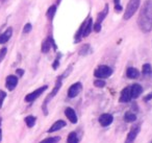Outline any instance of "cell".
<instances>
[{
  "label": "cell",
  "instance_id": "14",
  "mask_svg": "<svg viewBox=\"0 0 152 143\" xmlns=\"http://www.w3.org/2000/svg\"><path fill=\"white\" fill-rule=\"evenodd\" d=\"M130 92H131V97L132 98H137L140 95L143 93V87L139 84H133L130 87Z\"/></svg>",
  "mask_w": 152,
  "mask_h": 143
},
{
  "label": "cell",
  "instance_id": "13",
  "mask_svg": "<svg viewBox=\"0 0 152 143\" xmlns=\"http://www.w3.org/2000/svg\"><path fill=\"white\" fill-rule=\"evenodd\" d=\"M93 19L89 18L88 20L85 21V25H83V38H87L90 36L92 29H93Z\"/></svg>",
  "mask_w": 152,
  "mask_h": 143
},
{
  "label": "cell",
  "instance_id": "10",
  "mask_svg": "<svg viewBox=\"0 0 152 143\" xmlns=\"http://www.w3.org/2000/svg\"><path fill=\"white\" fill-rule=\"evenodd\" d=\"M140 133V126L139 125H135V126H132L130 130V132L128 133L126 137V140H125V143H133L137 138V136L139 135Z\"/></svg>",
  "mask_w": 152,
  "mask_h": 143
},
{
  "label": "cell",
  "instance_id": "11",
  "mask_svg": "<svg viewBox=\"0 0 152 143\" xmlns=\"http://www.w3.org/2000/svg\"><path fill=\"white\" fill-rule=\"evenodd\" d=\"M18 85V77L16 75H9L5 80V86L7 90L13 91Z\"/></svg>",
  "mask_w": 152,
  "mask_h": 143
},
{
  "label": "cell",
  "instance_id": "29",
  "mask_svg": "<svg viewBox=\"0 0 152 143\" xmlns=\"http://www.w3.org/2000/svg\"><path fill=\"white\" fill-rule=\"evenodd\" d=\"M89 48H90V45L89 44H87V45H83V47H81V49L79 50V53H80L81 55H87L88 53V50H89Z\"/></svg>",
  "mask_w": 152,
  "mask_h": 143
},
{
  "label": "cell",
  "instance_id": "20",
  "mask_svg": "<svg viewBox=\"0 0 152 143\" xmlns=\"http://www.w3.org/2000/svg\"><path fill=\"white\" fill-rule=\"evenodd\" d=\"M24 121H25L26 125H27L28 128H34V124H36L37 118L34 117V116H32V115H29V116H27V117H25Z\"/></svg>",
  "mask_w": 152,
  "mask_h": 143
},
{
  "label": "cell",
  "instance_id": "32",
  "mask_svg": "<svg viewBox=\"0 0 152 143\" xmlns=\"http://www.w3.org/2000/svg\"><path fill=\"white\" fill-rule=\"evenodd\" d=\"M16 72H17V74L19 76H22L24 74V70L23 69H17V71H16Z\"/></svg>",
  "mask_w": 152,
  "mask_h": 143
},
{
  "label": "cell",
  "instance_id": "7",
  "mask_svg": "<svg viewBox=\"0 0 152 143\" xmlns=\"http://www.w3.org/2000/svg\"><path fill=\"white\" fill-rule=\"evenodd\" d=\"M81 90H83V85H81V83H79V82L75 83V84H73L68 89V97H69V98H74V97H76L80 93Z\"/></svg>",
  "mask_w": 152,
  "mask_h": 143
},
{
  "label": "cell",
  "instance_id": "15",
  "mask_svg": "<svg viewBox=\"0 0 152 143\" xmlns=\"http://www.w3.org/2000/svg\"><path fill=\"white\" fill-rule=\"evenodd\" d=\"M65 115L70 120V122H72V123H76L77 122V115H76L75 111L72 108H67L65 110Z\"/></svg>",
  "mask_w": 152,
  "mask_h": 143
},
{
  "label": "cell",
  "instance_id": "8",
  "mask_svg": "<svg viewBox=\"0 0 152 143\" xmlns=\"http://www.w3.org/2000/svg\"><path fill=\"white\" fill-rule=\"evenodd\" d=\"M52 46L54 49H56V45H55V43H54V40H53L51 37H48V38L42 43V52L43 53L49 52V50H50V48Z\"/></svg>",
  "mask_w": 152,
  "mask_h": 143
},
{
  "label": "cell",
  "instance_id": "34",
  "mask_svg": "<svg viewBox=\"0 0 152 143\" xmlns=\"http://www.w3.org/2000/svg\"><path fill=\"white\" fill-rule=\"evenodd\" d=\"M0 122H1V118H0Z\"/></svg>",
  "mask_w": 152,
  "mask_h": 143
},
{
  "label": "cell",
  "instance_id": "25",
  "mask_svg": "<svg viewBox=\"0 0 152 143\" xmlns=\"http://www.w3.org/2000/svg\"><path fill=\"white\" fill-rule=\"evenodd\" d=\"M94 86L97 87V88H103L105 86V82L103 80H101V78H99V80H96L94 82Z\"/></svg>",
  "mask_w": 152,
  "mask_h": 143
},
{
  "label": "cell",
  "instance_id": "2",
  "mask_svg": "<svg viewBox=\"0 0 152 143\" xmlns=\"http://www.w3.org/2000/svg\"><path fill=\"white\" fill-rule=\"evenodd\" d=\"M140 2H141V0H129L128 3H127L126 9H125L124 16H123L124 20H129L130 18L133 17V15L139 10Z\"/></svg>",
  "mask_w": 152,
  "mask_h": 143
},
{
  "label": "cell",
  "instance_id": "18",
  "mask_svg": "<svg viewBox=\"0 0 152 143\" xmlns=\"http://www.w3.org/2000/svg\"><path fill=\"white\" fill-rule=\"evenodd\" d=\"M126 75L128 78L134 80V78H137L140 76V71L137 68L129 67V68H127V70H126Z\"/></svg>",
  "mask_w": 152,
  "mask_h": 143
},
{
  "label": "cell",
  "instance_id": "30",
  "mask_svg": "<svg viewBox=\"0 0 152 143\" xmlns=\"http://www.w3.org/2000/svg\"><path fill=\"white\" fill-rule=\"evenodd\" d=\"M59 57H61V53H58L57 57L55 59V61L53 62V64H52V68L54 70H56L57 68H58V66H59Z\"/></svg>",
  "mask_w": 152,
  "mask_h": 143
},
{
  "label": "cell",
  "instance_id": "28",
  "mask_svg": "<svg viewBox=\"0 0 152 143\" xmlns=\"http://www.w3.org/2000/svg\"><path fill=\"white\" fill-rule=\"evenodd\" d=\"M5 97H7V93L4 91L0 90V109L2 108V105H3V101H4Z\"/></svg>",
  "mask_w": 152,
  "mask_h": 143
},
{
  "label": "cell",
  "instance_id": "23",
  "mask_svg": "<svg viewBox=\"0 0 152 143\" xmlns=\"http://www.w3.org/2000/svg\"><path fill=\"white\" fill-rule=\"evenodd\" d=\"M61 140V137L55 136V137H49V138H46L44 140H42L40 143H57Z\"/></svg>",
  "mask_w": 152,
  "mask_h": 143
},
{
  "label": "cell",
  "instance_id": "12",
  "mask_svg": "<svg viewBox=\"0 0 152 143\" xmlns=\"http://www.w3.org/2000/svg\"><path fill=\"white\" fill-rule=\"evenodd\" d=\"M132 99L131 97V92H130V87H126L121 91L120 95V102H129V101Z\"/></svg>",
  "mask_w": 152,
  "mask_h": 143
},
{
  "label": "cell",
  "instance_id": "35",
  "mask_svg": "<svg viewBox=\"0 0 152 143\" xmlns=\"http://www.w3.org/2000/svg\"><path fill=\"white\" fill-rule=\"evenodd\" d=\"M151 143H152V142H151Z\"/></svg>",
  "mask_w": 152,
  "mask_h": 143
},
{
  "label": "cell",
  "instance_id": "3",
  "mask_svg": "<svg viewBox=\"0 0 152 143\" xmlns=\"http://www.w3.org/2000/svg\"><path fill=\"white\" fill-rule=\"evenodd\" d=\"M61 80H63V78H61V76H59V77L57 78L56 84H55V87L53 88V90L51 91L50 94H49L48 96L46 97V99L44 100V102H43V112H44L45 115H47V114H48V110H47V105H48V102L51 100V99L53 98V97L55 96V95L57 94V92H58L59 89H61V85H63V83H61Z\"/></svg>",
  "mask_w": 152,
  "mask_h": 143
},
{
  "label": "cell",
  "instance_id": "16",
  "mask_svg": "<svg viewBox=\"0 0 152 143\" xmlns=\"http://www.w3.org/2000/svg\"><path fill=\"white\" fill-rule=\"evenodd\" d=\"M66 125H67V123H66L64 120H57V121H55L54 123L50 126V128H49L47 132H48V133L56 132V130H61L63 128H65Z\"/></svg>",
  "mask_w": 152,
  "mask_h": 143
},
{
  "label": "cell",
  "instance_id": "33",
  "mask_svg": "<svg viewBox=\"0 0 152 143\" xmlns=\"http://www.w3.org/2000/svg\"><path fill=\"white\" fill-rule=\"evenodd\" d=\"M1 140H2V130L0 128V142H1Z\"/></svg>",
  "mask_w": 152,
  "mask_h": 143
},
{
  "label": "cell",
  "instance_id": "26",
  "mask_svg": "<svg viewBox=\"0 0 152 143\" xmlns=\"http://www.w3.org/2000/svg\"><path fill=\"white\" fill-rule=\"evenodd\" d=\"M114 3H115V11H116L117 13H120L123 10L122 5H121V3H120V0H114Z\"/></svg>",
  "mask_w": 152,
  "mask_h": 143
},
{
  "label": "cell",
  "instance_id": "19",
  "mask_svg": "<svg viewBox=\"0 0 152 143\" xmlns=\"http://www.w3.org/2000/svg\"><path fill=\"white\" fill-rule=\"evenodd\" d=\"M56 13V5H51L46 12V17L49 21H52L53 18H54V15Z\"/></svg>",
  "mask_w": 152,
  "mask_h": 143
},
{
  "label": "cell",
  "instance_id": "17",
  "mask_svg": "<svg viewBox=\"0 0 152 143\" xmlns=\"http://www.w3.org/2000/svg\"><path fill=\"white\" fill-rule=\"evenodd\" d=\"M12 35H13V28L9 27L2 35H0V44H4L11 39Z\"/></svg>",
  "mask_w": 152,
  "mask_h": 143
},
{
  "label": "cell",
  "instance_id": "5",
  "mask_svg": "<svg viewBox=\"0 0 152 143\" xmlns=\"http://www.w3.org/2000/svg\"><path fill=\"white\" fill-rule=\"evenodd\" d=\"M107 14H108V4H105L103 11H101L98 14L97 20H96V22L93 24V29L95 30L96 32H99L100 30H101V23L103 22V20L105 19Z\"/></svg>",
  "mask_w": 152,
  "mask_h": 143
},
{
  "label": "cell",
  "instance_id": "31",
  "mask_svg": "<svg viewBox=\"0 0 152 143\" xmlns=\"http://www.w3.org/2000/svg\"><path fill=\"white\" fill-rule=\"evenodd\" d=\"M31 29H32V25H31V24H30V23H26L25 26H24V28H23V32H24V34H28V32H31Z\"/></svg>",
  "mask_w": 152,
  "mask_h": 143
},
{
  "label": "cell",
  "instance_id": "22",
  "mask_svg": "<svg viewBox=\"0 0 152 143\" xmlns=\"http://www.w3.org/2000/svg\"><path fill=\"white\" fill-rule=\"evenodd\" d=\"M67 143H78V137L75 132H71L68 135Z\"/></svg>",
  "mask_w": 152,
  "mask_h": 143
},
{
  "label": "cell",
  "instance_id": "1",
  "mask_svg": "<svg viewBox=\"0 0 152 143\" xmlns=\"http://www.w3.org/2000/svg\"><path fill=\"white\" fill-rule=\"evenodd\" d=\"M137 25L143 32H149L152 29V0H146L140 12Z\"/></svg>",
  "mask_w": 152,
  "mask_h": 143
},
{
  "label": "cell",
  "instance_id": "9",
  "mask_svg": "<svg viewBox=\"0 0 152 143\" xmlns=\"http://www.w3.org/2000/svg\"><path fill=\"white\" fill-rule=\"evenodd\" d=\"M114 121V116L112 114L108 113H104L102 115H100L99 117V123L101 124L102 126H108L113 123Z\"/></svg>",
  "mask_w": 152,
  "mask_h": 143
},
{
  "label": "cell",
  "instance_id": "24",
  "mask_svg": "<svg viewBox=\"0 0 152 143\" xmlns=\"http://www.w3.org/2000/svg\"><path fill=\"white\" fill-rule=\"evenodd\" d=\"M144 75H151L152 74V67L150 64H145L143 65V69H142Z\"/></svg>",
  "mask_w": 152,
  "mask_h": 143
},
{
  "label": "cell",
  "instance_id": "21",
  "mask_svg": "<svg viewBox=\"0 0 152 143\" xmlns=\"http://www.w3.org/2000/svg\"><path fill=\"white\" fill-rule=\"evenodd\" d=\"M124 120L126 122H134L137 120V115L131 112H126L124 115Z\"/></svg>",
  "mask_w": 152,
  "mask_h": 143
},
{
  "label": "cell",
  "instance_id": "4",
  "mask_svg": "<svg viewBox=\"0 0 152 143\" xmlns=\"http://www.w3.org/2000/svg\"><path fill=\"white\" fill-rule=\"evenodd\" d=\"M112 74H113V69L105 65L99 66V67L94 71V75H95L97 78H101V80L110 77Z\"/></svg>",
  "mask_w": 152,
  "mask_h": 143
},
{
  "label": "cell",
  "instance_id": "6",
  "mask_svg": "<svg viewBox=\"0 0 152 143\" xmlns=\"http://www.w3.org/2000/svg\"><path fill=\"white\" fill-rule=\"evenodd\" d=\"M47 88H48V86H43L41 88H38L37 90L32 91L31 93H29V94H27L25 96V101L26 102H32V101H34L47 90Z\"/></svg>",
  "mask_w": 152,
  "mask_h": 143
},
{
  "label": "cell",
  "instance_id": "27",
  "mask_svg": "<svg viewBox=\"0 0 152 143\" xmlns=\"http://www.w3.org/2000/svg\"><path fill=\"white\" fill-rule=\"evenodd\" d=\"M7 47H3V48L0 49V63L3 61V59L7 55Z\"/></svg>",
  "mask_w": 152,
  "mask_h": 143
}]
</instances>
